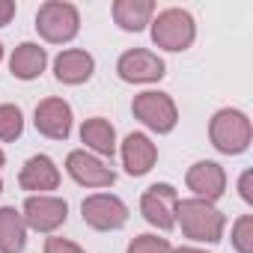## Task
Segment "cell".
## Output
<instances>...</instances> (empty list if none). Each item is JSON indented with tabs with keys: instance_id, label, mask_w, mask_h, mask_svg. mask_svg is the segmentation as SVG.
<instances>
[{
	"instance_id": "obj_2",
	"label": "cell",
	"mask_w": 253,
	"mask_h": 253,
	"mask_svg": "<svg viewBox=\"0 0 253 253\" xmlns=\"http://www.w3.org/2000/svg\"><path fill=\"white\" fill-rule=\"evenodd\" d=\"M209 137H211V146L217 152H223V155H241L250 146V137H253L250 119L241 110H235V107H223L209 122Z\"/></svg>"
},
{
	"instance_id": "obj_19",
	"label": "cell",
	"mask_w": 253,
	"mask_h": 253,
	"mask_svg": "<svg viewBox=\"0 0 253 253\" xmlns=\"http://www.w3.org/2000/svg\"><path fill=\"white\" fill-rule=\"evenodd\" d=\"M81 140L95 155L113 158V152H116V131H113V125L107 119H101V116H92V119H86L81 125Z\"/></svg>"
},
{
	"instance_id": "obj_10",
	"label": "cell",
	"mask_w": 253,
	"mask_h": 253,
	"mask_svg": "<svg viewBox=\"0 0 253 253\" xmlns=\"http://www.w3.org/2000/svg\"><path fill=\"white\" fill-rule=\"evenodd\" d=\"M66 170H69V176H72L78 185H84V188H110V185L116 182V173H113L104 161H98L95 155H89L86 149L69 152Z\"/></svg>"
},
{
	"instance_id": "obj_1",
	"label": "cell",
	"mask_w": 253,
	"mask_h": 253,
	"mask_svg": "<svg viewBox=\"0 0 253 253\" xmlns=\"http://www.w3.org/2000/svg\"><path fill=\"white\" fill-rule=\"evenodd\" d=\"M176 223L182 226V232L191 238V241H209V244H217L223 238V226H226V217L220 209H214V203H206V200H179L176 206Z\"/></svg>"
},
{
	"instance_id": "obj_27",
	"label": "cell",
	"mask_w": 253,
	"mask_h": 253,
	"mask_svg": "<svg viewBox=\"0 0 253 253\" xmlns=\"http://www.w3.org/2000/svg\"><path fill=\"white\" fill-rule=\"evenodd\" d=\"M3 161H6V155H3V149H0V167H3Z\"/></svg>"
},
{
	"instance_id": "obj_17",
	"label": "cell",
	"mask_w": 253,
	"mask_h": 253,
	"mask_svg": "<svg viewBox=\"0 0 253 253\" xmlns=\"http://www.w3.org/2000/svg\"><path fill=\"white\" fill-rule=\"evenodd\" d=\"M152 15H155L152 0H116L113 3V21L128 33H140L146 24H152Z\"/></svg>"
},
{
	"instance_id": "obj_13",
	"label": "cell",
	"mask_w": 253,
	"mask_h": 253,
	"mask_svg": "<svg viewBox=\"0 0 253 253\" xmlns=\"http://www.w3.org/2000/svg\"><path fill=\"white\" fill-rule=\"evenodd\" d=\"M155 161H158V149L146 134L134 131V134L125 137V143H122V167H125L128 176H146L155 167Z\"/></svg>"
},
{
	"instance_id": "obj_18",
	"label": "cell",
	"mask_w": 253,
	"mask_h": 253,
	"mask_svg": "<svg viewBox=\"0 0 253 253\" xmlns=\"http://www.w3.org/2000/svg\"><path fill=\"white\" fill-rule=\"evenodd\" d=\"M27 244V223L24 214L12 206L0 209V253H21Z\"/></svg>"
},
{
	"instance_id": "obj_22",
	"label": "cell",
	"mask_w": 253,
	"mask_h": 253,
	"mask_svg": "<svg viewBox=\"0 0 253 253\" xmlns=\"http://www.w3.org/2000/svg\"><path fill=\"white\" fill-rule=\"evenodd\" d=\"M128 253H173V247H170L167 238H158V235H137V238L128 244Z\"/></svg>"
},
{
	"instance_id": "obj_28",
	"label": "cell",
	"mask_w": 253,
	"mask_h": 253,
	"mask_svg": "<svg viewBox=\"0 0 253 253\" xmlns=\"http://www.w3.org/2000/svg\"><path fill=\"white\" fill-rule=\"evenodd\" d=\"M0 60H3V45H0Z\"/></svg>"
},
{
	"instance_id": "obj_9",
	"label": "cell",
	"mask_w": 253,
	"mask_h": 253,
	"mask_svg": "<svg viewBox=\"0 0 253 253\" xmlns=\"http://www.w3.org/2000/svg\"><path fill=\"white\" fill-rule=\"evenodd\" d=\"M66 217H69V206L60 197L39 194V197H27L24 203V223L36 232H54L66 223Z\"/></svg>"
},
{
	"instance_id": "obj_14",
	"label": "cell",
	"mask_w": 253,
	"mask_h": 253,
	"mask_svg": "<svg viewBox=\"0 0 253 253\" xmlns=\"http://www.w3.org/2000/svg\"><path fill=\"white\" fill-rule=\"evenodd\" d=\"M18 185L24 191H57L60 185V170L48 155H33L21 173H18Z\"/></svg>"
},
{
	"instance_id": "obj_23",
	"label": "cell",
	"mask_w": 253,
	"mask_h": 253,
	"mask_svg": "<svg viewBox=\"0 0 253 253\" xmlns=\"http://www.w3.org/2000/svg\"><path fill=\"white\" fill-rule=\"evenodd\" d=\"M45 253H84L75 241L69 238H48L45 241Z\"/></svg>"
},
{
	"instance_id": "obj_4",
	"label": "cell",
	"mask_w": 253,
	"mask_h": 253,
	"mask_svg": "<svg viewBox=\"0 0 253 253\" xmlns=\"http://www.w3.org/2000/svg\"><path fill=\"white\" fill-rule=\"evenodd\" d=\"M197 36V24L185 9H164L152 21V42L164 51H185Z\"/></svg>"
},
{
	"instance_id": "obj_24",
	"label": "cell",
	"mask_w": 253,
	"mask_h": 253,
	"mask_svg": "<svg viewBox=\"0 0 253 253\" xmlns=\"http://www.w3.org/2000/svg\"><path fill=\"white\" fill-rule=\"evenodd\" d=\"M250 182H253V173H250V170H244V173H241V182H238V191H241V200H244V203H253Z\"/></svg>"
},
{
	"instance_id": "obj_25",
	"label": "cell",
	"mask_w": 253,
	"mask_h": 253,
	"mask_svg": "<svg viewBox=\"0 0 253 253\" xmlns=\"http://www.w3.org/2000/svg\"><path fill=\"white\" fill-rule=\"evenodd\" d=\"M15 18V3L12 0H0V27H6Z\"/></svg>"
},
{
	"instance_id": "obj_3",
	"label": "cell",
	"mask_w": 253,
	"mask_h": 253,
	"mask_svg": "<svg viewBox=\"0 0 253 253\" xmlns=\"http://www.w3.org/2000/svg\"><path fill=\"white\" fill-rule=\"evenodd\" d=\"M36 30L45 42H54V45H63V42H72L81 30V15H78V6L72 3H63V0H48V3L39 6L36 12Z\"/></svg>"
},
{
	"instance_id": "obj_6",
	"label": "cell",
	"mask_w": 253,
	"mask_h": 253,
	"mask_svg": "<svg viewBox=\"0 0 253 253\" xmlns=\"http://www.w3.org/2000/svg\"><path fill=\"white\" fill-rule=\"evenodd\" d=\"M84 223L98 229V232H110V229H122L128 220V206L113 194H92L84 200L81 206Z\"/></svg>"
},
{
	"instance_id": "obj_21",
	"label": "cell",
	"mask_w": 253,
	"mask_h": 253,
	"mask_svg": "<svg viewBox=\"0 0 253 253\" xmlns=\"http://www.w3.org/2000/svg\"><path fill=\"white\" fill-rule=\"evenodd\" d=\"M232 247L238 253H253V214H241L232 226Z\"/></svg>"
},
{
	"instance_id": "obj_12",
	"label": "cell",
	"mask_w": 253,
	"mask_h": 253,
	"mask_svg": "<svg viewBox=\"0 0 253 253\" xmlns=\"http://www.w3.org/2000/svg\"><path fill=\"white\" fill-rule=\"evenodd\" d=\"M185 182H188V188L194 191V197H197V200H206V203L220 200L223 191H226V173H223V167L214 164V161H197V164L188 170Z\"/></svg>"
},
{
	"instance_id": "obj_15",
	"label": "cell",
	"mask_w": 253,
	"mask_h": 253,
	"mask_svg": "<svg viewBox=\"0 0 253 253\" xmlns=\"http://www.w3.org/2000/svg\"><path fill=\"white\" fill-rule=\"evenodd\" d=\"M92 69H95V60H92L86 51H81V48H69V51H63V54L54 60V75H57V81H60V84H72V86L89 81V78H92Z\"/></svg>"
},
{
	"instance_id": "obj_7",
	"label": "cell",
	"mask_w": 253,
	"mask_h": 253,
	"mask_svg": "<svg viewBox=\"0 0 253 253\" xmlns=\"http://www.w3.org/2000/svg\"><path fill=\"white\" fill-rule=\"evenodd\" d=\"M176 206H179V194L173 185H152L143 191L140 197V211L143 217L158 226V229H173L176 226Z\"/></svg>"
},
{
	"instance_id": "obj_26",
	"label": "cell",
	"mask_w": 253,
	"mask_h": 253,
	"mask_svg": "<svg viewBox=\"0 0 253 253\" xmlns=\"http://www.w3.org/2000/svg\"><path fill=\"white\" fill-rule=\"evenodd\" d=\"M173 253H206V250H197V247H179V250H173Z\"/></svg>"
},
{
	"instance_id": "obj_8",
	"label": "cell",
	"mask_w": 253,
	"mask_h": 253,
	"mask_svg": "<svg viewBox=\"0 0 253 253\" xmlns=\"http://www.w3.org/2000/svg\"><path fill=\"white\" fill-rule=\"evenodd\" d=\"M116 72L128 84H152V81H161L167 75V66L158 54H152L146 48H134V51H125L119 57Z\"/></svg>"
},
{
	"instance_id": "obj_29",
	"label": "cell",
	"mask_w": 253,
	"mask_h": 253,
	"mask_svg": "<svg viewBox=\"0 0 253 253\" xmlns=\"http://www.w3.org/2000/svg\"><path fill=\"white\" fill-rule=\"evenodd\" d=\"M0 194H3V182H0Z\"/></svg>"
},
{
	"instance_id": "obj_16",
	"label": "cell",
	"mask_w": 253,
	"mask_h": 253,
	"mask_svg": "<svg viewBox=\"0 0 253 253\" xmlns=\"http://www.w3.org/2000/svg\"><path fill=\"white\" fill-rule=\"evenodd\" d=\"M45 66H48V51L39 48L36 42H21V45L12 51V57H9V69H12V75H15L18 81H33V78H39V75L45 72Z\"/></svg>"
},
{
	"instance_id": "obj_20",
	"label": "cell",
	"mask_w": 253,
	"mask_h": 253,
	"mask_svg": "<svg viewBox=\"0 0 253 253\" xmlns=\"http://www.w3.org/2000/svg\"><path fill=\"white\" fill-rule=\"evenodd\" d=\"M24 131V116L15 104H0V140H18Z\"/></svg>"
},
{
	"instance_id": "obj_11",
	"label": "cell",
	"mask_w": 253,
	"mask_h": 253,
	"mask_svg": "<svg viewBox=\"0 0 253 253\" xmlns=\"http://www.w3.org/2000/svg\"><path fill=\"white\" fill-rule=\"evenodd\" d=\"M36 131L51 140H66L72 134V107L63 98H45L36 104Z\"/></svg>"
},
{
	"instance_id": "obj_5",
	"label": "cell",
	"mask_w": 253,
	"mask_h": 253,
	"mask_svg": "<svg viewBox=\"0 0 253 253\" xmlns=\"http://www.w3.org/2000/svg\"><path fill=\"white\" fill-rule=\"evenodd\" d=\"M131 110L146 128H152L158 134H170L179 122V110H176V104L167 92H152V89L140 92V95H134Z\"/></svg>"
}]
</instances>
